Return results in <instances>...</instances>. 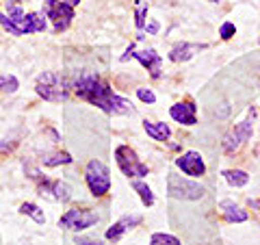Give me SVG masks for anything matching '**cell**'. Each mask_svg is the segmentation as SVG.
<instances>
[{
	"instance_id": "cell-14",
	"label": "cell",
	"mask_w": 260,
	"mask_h": 245,
	"mask_svg": "<svg viewBox=\"0 0 260 245\" xmlns=\"http://www.w3.org/2000/svg\"><path fill=\"white\" fill-rule=\"evenodd\" d=\"M204 46H198V44H178L172 48V52H169V59H172L174 63H182V61H189L191 56L202 50Z\"/></svg>"
},
{
	"instance_id": "cell-3",
	"label": "cell",
	"mask_w": 260,
	"mask_h": 245,
	"mask_svg": "<svg viewBox=\"0 0 260 245\" xmlns=\"http://www.w3.org/2000/svg\"><path fill=\"white\" fill-rule=\"evenodd\" d=\"M167 193L176 200H202L204 198V187L180 178L178 174H167Z\"/></svg>"
},
{
	"instance_id": "cell-17",
	"label": "cell",
	"mask_w": 260,
	"mask_h": 245,
	"mask_svg": "<svg viewBox=\"0 0 260 245\" xmlns=\"http://www.w3.org/2000/svg\"><path fill=\"white\" fill-rule=\"evenodd\" d=\"M44 193H54V200H61V202H68L72 198V189H70V185H65V182L44 185L42 187V195Z\"/></svg>"
},
{
	"instance_id": "cell-25",
	"label": "cell",
	"mask_w": 260,
	"mask_h": 245,
	"mask_svg": "<svg viewBox=\"0 0 260 245\" xmlns=\"http://www.w3.org/2000/svg\"><path fill=\"white\" fill-rule=\"evenodd\" d=\"M234 33H237V26H234L232 22H225V24H221V28H219V35H221V39L234 37Z\"/></svg>"
},
{
	"instance_id": "cell-33",
	"label": "cell",
	"mask_w": 260,
	"mask_h": 245,
	"mask_svg": "<svg viewBox=\"0 0 260 245\" xmlns=\"http://www.w3.org/2000/svg\"><path fill=\"white\" fill-rule=\"evenodd\" d=\"M258 44H260V37H258Z\"/></svg>"
},
{
	"instance_id": "cell-28",
	"label": "cell",
	"mask_w": 260,
	"mask_h": 245,
	"mask_svg": "<svg viewBox=\"0 0 260 245\" xmlns=\"http://www.w3.org/2000/svg\"><path fill=\"white\" fill-rule=\"evenodd\" d=\"M76 245H102L100 241H93V239H83V236H80V239H78V236H76Z\"/></svg>"
},
{
	"instance_id": "cell-10",
	"label": "cell",
	"mask_w": 260,
	"mask_h": 245,
	"mask_svg": "<svg viewBox=\"0 0 260 245\" xmlns=\"http://www.w3.org/2000/svg\"><path fill=\"white\" fill-rule=\"evenodd\" d=\"M176 165L180 167L186 176H204L206 165L200 152H184L180 159H176Z\"/></svg>"
},
{
	"instance_id": "cell-12",
	"label": "cell",
	"mask_w": 260,
	"mask_h": 245,
	"mask_svg": "<svg viewBox=\"0 0 260 245\" xmlns=\"http://www.w3.org/2000/svg\"><path fill=\"white\" fill-rule=\"evenodd\" d=\"M139 224H141V215H126V217H121L117 224H113V228H109V230H107V239L115 241L124 232H128L130 228H135Z\"/></svg>"
},
{
	"instance_id": "cell-1",
	"label": "cell",
	"mask_w": 260,
	"mask_h": 245,
	"mask_svg": "<svg viewBox=\"0 0 260 245\" xmlns=\"http://www.w3.org/2000/svg\"><path fill=\"white\" fill-rule=\"evenodd\" d=\"M70 89H74L78 98L100 107L109 115H133L135 113V107L130 104V100L113 94L109 83H104L95 72H78L74 80L70 83Z\"/></svg>"
},
{
	"instance_id": "cell-7",
	"label": "cell",
	"mask_w": 260,
	"mask_h": 245,
	"mask_svg": "<svg viewBox=\"0 0 260 245\" xmlns=\"http://www.w3.org/2000/svg\"><path fill=\"white\" fill-rule=\"evenodd\" d=\"M100 222V217H98L95 213H91V210H68L63 217H61V228H65V230H85V228H91L93 224Z\"/></svg>"
},
{
	"instance_id": "cell-32",
	"label": "cell",
	"mask_w": 260,
	"mask_h": 245,
	"mask_svg": "<svg viewBox=\"0 0 260 245\" xmlns=\"http://www.w3.org/2000/svg\"><path fill=\"white\" fill-rule=\"evenodd\" d=\"M208 3H221V0H208Z\"/></svg>"
},
{
	"instance_id": "cell-22",
	"label": "cell",
	"mask_w": 260,
	"mask_h": 245,
	"mask_svg": "<svg viewBox=\"0 0 260 245\" xmlns=\"http://www.w3.org/2000/svg\"><path fill=\"white\" fill-rule=\"evenodd\" d=\"M68 163H72V157H70L68 152H59V154H52V157H46V159H44V165H48V167L68 165Z\"/></svg>"
},
{
	"instance_id": "cell-18",
	"label": "cell",
	"mask_w": 260,
	"mask_h": 245,
	"mask_svg": "<svg viewBox=\"0 0 260 245\" xmlns=\"http://www.w3.org/2000/svg\"><path fill=\"white\" fill-rule=\"evenodd\" d=\"M223 176L232 187H245L249 182V176L245 174V171H241V169H225Z\"/></svg>"
},
{
	"instance_id": "cell-31",
	"label": "cell",
	"mask_w": 260,
	"mask_h": 245,
	"mask_svg": "<svg viewBox=\"0 0 260 245\" xmlns=\"http://www.w3.org/2000/svg\"><path fill=\"white\" fill-rule=\"evenodd\" d=\"M256 157L260 159V143H258V148H256Z\"/></svg>"
},
{
	"instance_id": "cell-13",
	"label": "cell",
	"mask_w": 260,
	"mask_h": 245,
	"mask_svg": "<svg viewBox=\"0 0 260 245\" xmlns=\"http://www.w3.org/2000/svg\"><path fill=\"white\" fill-rule=\"evenodd\" d=\"M219 208H221L225 222H230V224H243V222H247V213L241 206H237L232 200H221Z\"/></svg>"
},
{
	"instance_id": "cell-19",
	"label": "cell",
	"mask_w": 260,
	"mask_h": 245,
	"mask_svg": "<svg viewBox=\"0 0 260 245\" xmlns=\"http://www.w3.org/2000/svg\"><path fill=\"white\" fill-rule=\"evenodd\" d=\"M133 189L139 193V198H141V202L145 204V206H152L154 204V193H152V189L145 182H141V180H135L133 182Z\"/></svg>"
},
{
	"instance_id": "cell-20",
	"label": "cell",
	"mask_w": 260,
	"mask_h": 245,
	"mask_svg": "<svg viewBox=\"0 0 260 245\" xmlns=\"http://www.w3.org/2000/svg\"><path fill=\"white\" fill-rule=\"evenodd\" d=\"M20 210L24 215H28V217H32L37 224H44L46 222V217H44V213L39 210V206H35V204H30V202H24L22 206H20Z\"/></svg>"
},
{
	"instance_id": "cell-4",
	"label": "cell",
	"mask_w": 260,
	"mask_h": 245,
	"mask_svg": "<svg viewBox=\"0 0 260 245\" xmlns=\"http://www.w3.org/2000/svg\"><path fill=\"white\" fill-rule=\"evenodd\" d=\"M85 180L89 185V189L95 198H102L104 193H109L111 189V174H109V167L100 161H89L87 163V169H85Z\"/></svg>"
},
{
	"instance_id": "cell-27",
	"label": "cell",
	"mask_w": 260,
	"mask_h": 245,
	"mask_svg": "<svg viewBox=\"0 0 260 245\" xmlns=\"http://www.w3.org/2000/svg\"><path fill=\"white\" fill-rule=\"evenodd\" d=\"M0 24H3V28H5V30H9L11 35H22V33L13 26V22H11L9 18H7V15H3V13H0Z\"/></svg>"
},
{
	"instance_id": "cell-8",
	"label": "cell",
	"mask_w": 260,
	"mask_h": 245,
	"mask_svg": "<svg viewBox=\"0 0 260 245\" xmlns=\"http://www.w3.org/2000/svg\"><path fill=\"white\" fill-rule=\"evenodd\" d=\"M251 130H254V126H251V115L247 119H243L241 124L234 126L230 133H228L223 137V150L228 154H232V152H237L239 148L245 141H249V137H251Z\"/></svg>"
},
{
	"instance_id": "cell-11",
	"label": "cell",
	"mask_w": 260,
	"mask_h": 245,
	"mask_svg": "<svg viewBox=\"0 0 260 245\" xmlns=\"http://www.w3.org/2000/svg\"><path fill=\"white\" fill-rule=\"evenodd\" d=\"M169 115H172V119L180 121V124H184V126L198 124V117H195V104L193 102H178V104H174V107L169 109Z\"/></svg>"
},
{
	"instance_id": "cell-15",
	"label": "cell",
	"mask_w": 260,
	"mask_h": 245,
	"mask_svg": "<svg viewBox=\"0 0 260 245\" xmlns=\"http://www.w3.org/2000/svg\"><path fill=\"white\" fill-rule=\"evenodd\" d=\"M143 130L148 133L154 141H165V139H169V135H172V130H169L167 124H160V121H143Z\"/></svg>"
},
{
	"instance_id": "cell-29",
	"label": "cell",
	"mask_w": 260,
	"mask_h": 245,
	"mask_svg": "<svg viewBox=\"0 0 260 245\" xmlns=\"http://www.w3.org/2000/svg\"><path fill=\"white\" fill-rule=\"evenodd\" d=\"M148 33H152V35H156V33H158V22H154V20H152V22L148 24Z\"/></svg>"
},
{
	"instance_id": "cell-21",
	"label": "cell",
	"mask_w": 260,
	"mask_h": 245,
	"mask_svg": "<svg viewBox=\"0 0 260 245\" xmlns=\"http://www.w3.org/2000/svg\"><path fill=\"white\" fill-rule=\"evenodd\" d=\"M150 245H180V241H178L174 234L156 232V234H152V239H150Z\"/></svg>"
},
{
	"instance_id": "cell-5",
	"label": "cell",
	"mask_w": 260,
	"mask_h": 245,
	"mask_svg": "<svg viewBox=\"0 0 260 245\" xmlns=\"http://www.w3.org/2000/svg\"><path fill=\"white\" fill-rule=\"evenodd\" d=\"M44 15L48 20H52L54 30H65L70 26V22L74 20V7L68 3H59V0H46Z\"/></svg>"
},
{
	"instance_id": "cell-6",
	"label": "cell",
	"mask_w": 260,
	"mask_h": 245,
	"mask_svg": "<svg viewBox=\"0 0 260 245\" xmlns=\"http://www.w3.org/2000/svg\"><path fill=\"white\" fill-rule=\"evenodd\" d=\"M115 159H117V165L119 169L124 171V176H148V165H143V163L137 159V152L133 148H128V145H119L115 150Z\"/></svg>"
},
{
	"instance_id": "cell-23",
	"label": "cell",
	"mask_w": 260,
	"mask_h": 245,
	"mask_svg": "<svg viewBox=\"0 0 260 245\" xmlns=\"http://www.w3.org/2000/svg\"><path fill=\"white\" fill-rule=\"evenodd\" d=\"M18 89V78L9 74H0V91H9L13 94Z\"/></svg>"
},
{
	"instance_id": "cell-9",
	"label": "cell",
	"mask_w": 260,
	"mask_h": 245,
	"mask_svg": "<svg viewBox=\"0 0 260 245\" xmlns=\"http://www.w3.org/2000/svg\"><path fill=\"white\" fill-rule=\"evenodd\" d=\"M130 56H135V59L143 65V68H148V72L152 74V78H158V76H160V65H162V59H160V54H156V50H152V48H148V50L135 52V46L130 44V48L126 50V54H121V61H128Z\"/></svg>"
},
{
	"instance_id": "cell-26",
	"label": "cell",
	"mask_w": 260,
	"mask_h": 245,
	"mask_svg": "<svg viewBox=\"0 0 260 245\" xmlns=\"http://www.w3.org/2000/svg\"><path fill=\"white\" fill-rule=\"evenodd\" d=\"M137 96H139V100H141V102H148V104L156 102V96H154V94L150 91V89H145V87L137 89Z\"/></svg>"
},
{
	"instance_id": "cell-16",
	"label": "cell",
	"mask_w": 260,
	"mask_h": 245,
	"mask_svg": "<svg viewBox=\"0 0 260 245\" xmlns=\"http://www.w3.org/2000/svg\"><path fill=\"white\" fill-rule=\"evenodd\" d=\"M44 28H46V22H44V15H39V13H26L24 15V20L20 22L22 35L24 33H39Z\"/></svg>"
},
{
	"instance_id": "cell-30",
	"label": "cell",
	"mask_w": 260,
	"mask_h": 245,
	"mask_svg": "<svg viewBox=\"0 0 260 245\" xmlns=\"http://www.w3.org/2000/svg\"><path fill=\"white\" fill-rule=\"evenodd\" d=\"M63 3H68V5H72V7H76V5L80 3V0H63Z\"/></svg>"
},
{
	"instance_id": "cell-24",
	"label": "cell",
	"mask_w": 260,
	"mask_h": 245,
	"mask_svg": "<svg viewBox=\"0 0 260 245\" xmlns=\"http://www.w3.org/2000/svg\"><path fill=\"white\" fill-rule=\"evenodd\" d=\"M145 13H148V5L139 3V5H137V28H139V30L145 26Z\"/></svg>"
},
{
	"instance_id": "cell-2",
	"label": "cell",
	"mask_w": 260,
	"mask_h": 245,
	"mask_svg": "<svg viewBox=\"0 0 260 245\" xmlns=\"http://www.w3.org/2000/svg\"><path fill=\"white\" fill-rule=\"evenodd\" d=\"M37 94L48 102H63L68 100V89L70 85L56 74V72H44L37 78Z\"/></svg>"
}]
</instances>
